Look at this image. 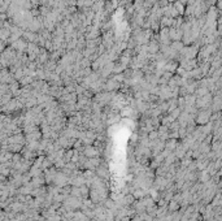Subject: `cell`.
I'll return each mask as SVG.
<instances>
[{
  "label": "cell",
  "mask_w": 222,
  "mask_h": 221,
  "mask_svg": "<svg viewBox=\"0 0 222 221\" xmlns=\"http://www.w3.org/2000/svg\"><path fill=\"white\" fill-rule=\"evenodd\" d=\"M83 155L86 157H89V159H92V157H96L97 155H99V150H97L96 147H92V146H86Z\"/></svg>",
  "instance_id": "7a4b0ae2"
},
{
  "label": "cell",
  "mask_w": 222,
  "mask_h": 221,
  "mask_svg": "<svg viewBox=\"0 0 222 221\" xmlns=\"http://www.w3.org/2000/svg\"><path fill=\"white\" fill-rule=\"evenodd\" d=\"M196 122L200 125L210 122V111H200L196 116Z\"/></svg>",
  "instance_id": "6da1fadb"
},
{
  "label": "cell",
  "mask_w": 222,
  "mask_h": 221,
  "mask_svg": "<svg viewBox=\"0 0 222 221\" xmlns=\"http://www.w3.org/2000/svg\"><path fill=\"white\" fill-rule=\"evenodd\" d=\"M170 47L173 48V49H174V51L175 52H181L182 51V49H183L185 47H183V43H181V42H174V43H173L172 46H170Z\"/></svg>",
  "instance_id": "9c48e42d"
},
{
  "label": "cell",
  "mask_w": 222,
  "mask_h": 221,
  "mask_svg": "<svg viewBox=\"0 0 222 221\" xmlns=\"http://www.w3.org/2000/svg\"><path fill=\"white\" fill-rule=\"evenodd\" d=\"M165 148H166V150H169V151H173L174 148H177V141H175V139L168 141L165 143Z\"/></svg>",
  "instance_id": "ba28073f"
},
{
  "label": "cell",
  "mask_w": 222,
  "mask_h": 221,
  "mask_svg": "<svg viewBox=\"0 0 222 221\" xmlns=\"http://www.w3.org/2000/svg\"><path fill=\"white\" fill-rule=\"evenodd\" d=\"M159 137H160V133H159V131L153 130V131H151V133H149L148 139H149V141H157V138H159Z\"/></svg>",
  "instance_id": "7c38bea8"
},
{
  "label": "cell",
  "mask_w": 222,
  "mask_h": 221,
  "mask_svg": "<svg viewBox=\"0 0 222 221\" xmlns=\"http://www.w3.org/2000/svg\"><path fill=\"white\" fill-rule=\"evenodd\" d=\"M27 46H29V43H26V42L22 41V39H18L17 42H14V43L11 44V47L13 49H17V51H24V49H27Z\"/></svg>",
  "instance_id": "3957f363"
},
{
  "label": "cell",
  "mask_w": 222,
  "mask_h": 221,
  "mask_svg": "<svg viewBox=\"0 0 222 221\" xmlns=\"http://www.w3.org/2000/svg\"><path fill=\"white\" fill-rule=\"evenodd\" d=\"M157 51H159V44L156 43L155 41H151V43L148 44V52H149V54H152V55H156V54H157Z\"/></svg>",
  "instance_id": "8992f818"
},
{
  "label": "cell",
  "mask_w": 222,
  "mask_h": 221,
  "mask_svg": "<svg viewBox=\"0 0 222 221\" xmlns=\"http://www.w3.org/2000/svg\"><path fill=\"white\" fill-rule=\"evenodd\" d=\"M133 108L130 107H126V108H122V112H121V116H131L133 114Z\"/></svg>",
  "instance_id": "8fae6325"
},
{
  "label": "cell",
  "mask_w": 222,
  "mask_h": 221,
  "mask_svg": "<svg viewBox=\"0 0 222 221\" xmlns=\"http://www.w3.org/2000/svg\"><path fill=\"white\" fill-rule=\"evenodd\" d=\"M174 7H175V9H177V11H178V13H181V14H182V13H186L185 8H183L185 4H182L181 1H178V0H177V1L174 3Z\"/></svg>",
  "instance_id": "30bf717a"
},
{
  "label": "cell",
  "mask_w": 222,
  "mask_h": 221,
  "mask_svg": "<svg viewBox=\"0 0 222 221\" xmlns=\"http://www.w3.org/2000/svg\"><path fill=\"white\" fill-rule=\"evenodd\" d=\"M209 92H208V87H199L196 88V91H195V95H196L197 98H201V96H205V95H208Z\"/></svg>",
  "instance_id": "52a82bcc"
},
{
  "label": "cell",
  "mask_w": 222,
  "mask_h": 221,
  "mask_svg": "<svg viewBox=\"0 0 222 221\" xmlns=\"http://www.w3.org/2000/svg\"><path fill=\"white\" fill-rule=\"evenodd\" d=\"M86 137L94 141V139H95V138H96V133H95V131H94V130H89V131H86Z\"/></svg>",
  "instance_id": "9a60e30c"
},
{
  "label": "cell",
  "mask_w": 222,
  "mask_h": 221,
  "mask_svg": "<svg viewBox=\"0 0 222 221\" xmlns=\"http://www.w3.org/2000/svg\"><path fill=\"white\" fill-rule=\"evenodd\" d=\"M44 182V180L43 178H42L40 176H38V177H34V180H32V185H34V186H40L42 183Z\"/></svg>",
  "instance_id": "4fadbf2b"
},
{
  "label": "cell",
  "mask_w": 222,
  "mask_h": 221,
  "mask_svg": "<svg viewBox=\"0 0 222 221\" xmlns=\"http://www.w3.org/2000/svg\"><path fill=\"white\" fill-rule=\"evenodd\" d=\"M170 39H173L174 42H177L179 41V39L182 38V31H181V29H178V28H170Z\"/></svg>",
  "instance_id": "277c9868"
},
{
  "label": "cell",
  "mask_w": 222,
  "mask_h": 221,
  "mask_svg": "<svg viewBox=\"0 0 222 221\" xmlns=\"http://www.w3.org/2000/svg\"><path fill=\"white\" fill-rule=\"evenodd\" d=\"M12 209L14 211V212H19L21 209H24V206H22L21 203H14V204H12Z\"/></svg>",
  "instance_id": "5bb4252c"
},
{
  "label": "cell",
  "mask_w": 222,
  "mask_h": 221,
  "mask_svg": "<svg viewBox=\"0 0 222 221\" xmlns=\"http://www.w3.org/2000/svg\"><path fill=\"white\" fill-rule=\"evenodd\" d=\"M177 208H178V203H175V202H172L170 206H169V209L170 211H175Z\"/></svg>",
  "instance_id": "2e32d148"
},
{
  "label": "cell",
  "mask_w": 222,
  "mask_h": 221,
  "mask_svg": "<svg viewBox=\"0 0 222 221\" xmlns=\"http://www.w3.org/2000/svg\"><path fill=\"white\" fill-rule=\"evenodd\" d=\"M120 87V85H118V82H117L116 80H109L108 82H107V85H105V88H107V91H113V90H117V88Z\"/></svg>",
  "instance_id": "5b68a950"
}]
</instances>
